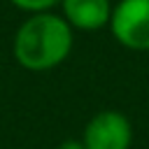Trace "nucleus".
<instances>
[{"instance_id": "obj_1", "label": "nucleus", "mask_w": 149, "mask_h": 149, "mask_svg": "<svg viewBox=\"0 0 149 149\" xmlns=\"http://www.w3.org/2000/svg\"><path fill=\"white\" fill-rule=\"evenodd\" d=\"M74 44L72 26L63 14L40 12L30 14L14 33L12 51L26 70H49L63 63Z\"/></svg>"}, {"instance_id": "obj_2", "label": "nucleus", "mask_w": 149, "mask_h": 149, "mask_svg": "<svg viewBox=\"0 0 149 149\" xmlns=\"http://www.w3.org/2000/svg\"><path fill=\"white\" fill-rule=\"evenodd\" d=\"M112 35L128 49H149V0H119L109 19Z\"/></svg>"}, {"instance_id": "obj_3", "label": "nucleus", "mask_w": 149, "mask_h": 149, "mask_svg": "<svg viewBox=\"0 0 149 149\" xmlns=\"http://www.w3.org/2000/svg\"><path fill=\"white\" fill-rule=\"evenodd\" d=\"M81 142L86 149H130V119L119 109H102L84 126Z\"/></svg>"}, {"instance_id": "obj_4", "label": "nucleus", "mask_w": 149, "mask_h": 149, "mask_svg": "<svg viewBox=\"0 0 149 149\" xmlns=\"http://www.w3.org/2000/svg\"><path fill=\"white\" fill-rule=\"evenodd\" d=\"M112 7V0H61L63 19L72 26V30H98L109 26Z\"/></svg>"}, {"instance_id": "obj_5", "label": "nucleus", "mask_w": 149, "mask_h": 149, "mask_svg": "<svg viewBox=\"0 0 149 149\" xmlns=\"http://www.w3.org/2000/svg\"><path fill=\"white\" fill-rule=\"evenodd\" d=\"M14 7L26 9L30 14H40V12H51V7L61 5V0H9Z\"/></svg>"}, {"instance_id": "obj_6", "label": "nucleus", "mask_w": 149, "mask_h": 149, "mask_svg": "<svg viewBox=\"0 0 149 149\" xmlns=\"http://www.w3.org/2000/svg\"><path fill=\"white\" fill-rule=\"evenodd\" d=\"M58 149H86V147H84L81 140H65V142L58 144Z\"/></svg>"}]
</instances>
